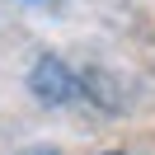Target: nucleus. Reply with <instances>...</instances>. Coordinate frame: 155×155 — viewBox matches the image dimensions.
I'll use <instances>...</instances> for the list:
<instances>
[{"label":"nucleus","mask_w":155,"mask_h":155,"mask_svg":"<svg viewBox=\"0 0 155 155\" xmlns=\"http://www.w3.org/2000/svg\"><path fill=\"white\" fill-rule=\"evenodd\" d=\"M33 89H38L42 99H71L75 94V80L66 75V66L61 61H38V71H33Z\"/></svg>","instance_id":"obj_1"},{"label":"nucleus","mask_w":155,"mask_h":155,"mask_svg":"<svg viewBox=\"0 0 155 155\" xmlns=\"http://www.w3.org/2000/svg\"><path fill=\"white\" fill-rule=\"evenodd\" d=\"M108 155H122V150H108Z\"/></svg>","instance_id":"obj_2"}]
</instances>
